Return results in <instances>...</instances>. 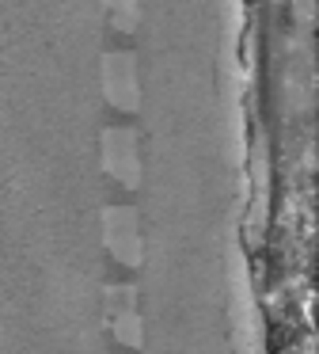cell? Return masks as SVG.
Returning a JSON list of instances; mask_svg holds the SVG:
<instances>
[{
    "label": "cell",
    "instance_id": "277c9868",
    "mask_svg": "<svg viewBox=\"0 0 319 354\" xmlns=\"http://www.w3.org/2000/svg\"><path fill=\"white\" fill-rule=\"evenodd\" d=\"M103 240L106 252L118 267L137 270L144 263V244H141V217L133 206H106L103 209Z\"/></svg>",
    "mask_w": 319,
    "mask_h": 354
},
{
    "label": "cell",
    "instance_id": "7a4b0ae2",
    "mask_svg": "<svg viewBox=\"0 0 319 354\" xmlns=\"http://www.w3.org/2000/svg\"><path fill=\"white\" fill-rule=\"evenodd\" d=\"M103 305H106V328H110L114 343L126 346V351H141L144 324H141V308H137V286L110 282L103 290Z\"/></svg>",
    "mask_w": 319,
    "mask_h": 354
},
{
    "label": "cell",
    "instance_id": "3957f363",
    "mask_svg": "<svg viewBox=\"0 0 319 354\" xmlns=\"http://www.w3.org/2000/svg\"><path fill=\"white\" fill-rule=\"evenodd\" d=\"M103 95L118 115H137L141 111V77H137V54L129 50H110L103 54Z\"/></svg>",
    "mask_w": 319,
    "mask_h": 354
},
{
    "label": "cell",
    "instance_id": "6da1fadb",
    "mask_svg": "<svg viewBox=\"0 0 319 354\" xmlns=\"http://www.w3.org/2000/svg\"><path fill=\"white\" fill-rule=\"evenodd\" d=\"M99 164L126 191L141 187V141L133 126H103L99 133Z\"/></svg>",
    "mask_w": 319,
    "mask_h": 354
},
{
    "label": "cell",
    "instance_id": "5b68a950",
    "mask_svg": "<svg viewBox=\"0 0 319 354\" xmlns=\"http://www.w3.org/2000/svg\"><path fill=\"white\" fill-rule=\"evenodd\" d=\"M103 8L118 35H133L141 24V0H103Z\"/></svg>",
    "mask_w": 319,
    "mask_h": 354
}]
</instances>
